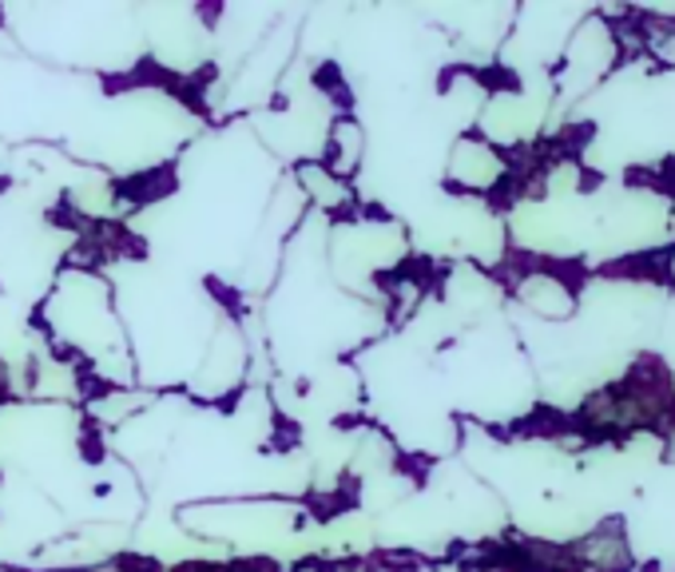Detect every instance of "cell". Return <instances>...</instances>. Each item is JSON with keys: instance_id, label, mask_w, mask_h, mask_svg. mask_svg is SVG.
<instances>
[{"instance_id": "cell-2", "label": "cell", "mask_w": 675, "mask_h": 572, "mask_svg": "<svg viewBox=\"0 0 675 572\" xmlns=\"http://www.w3.org/2000/svg\"><path fill=\"white\" fill-rule=\"evenodd\" d=\"M115 569H124V572H163L160 561H152V556H120V561H115Z\"/></svg>"}, {"instance_id": "cell-1", "label": "cell", "mask_w": 675, "mask_h": 572, "mask_svg": "<svg viewBox=\"0 0 675 572\" xmlns=\"http://www.w3.org/2000/svg\"><path fill=\"white\" fill-rule=\"evenodd\" d=\"M175 191V167H152V172H140L132 180H120L115 183V200L120 203H132V207H147V203L163 200Z\"/></svg>"}]
</instances>
